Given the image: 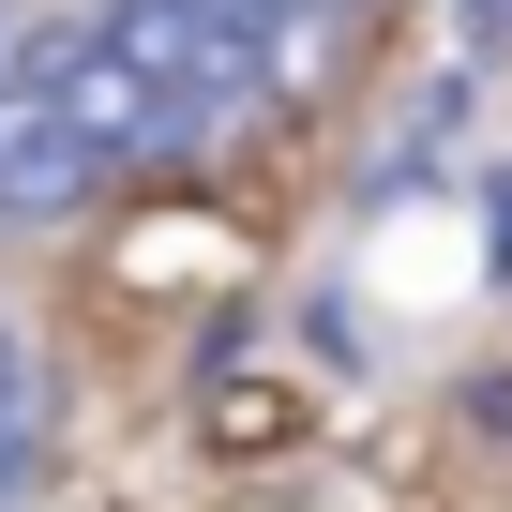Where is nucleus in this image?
Wrapping results in <instances>:
<instances>
[{
  "mask_svg": "<svg viewBox=\"0 0 512 512\" xmlns=\"http://www.w3.org/2000/svg\"><path fill=\"white\" fill-rule=\"evenodd\" d=\"M106 181H121V166L91 151V121L16 61V76H0V211H16V226H61V211L106 196Z\"/></svg>",
  "mask_w": 512,
  "mask_h": 512,
  "instance_id": "nucleus-1",
  "label": "nucleus"
},
{
  "mask_svg": "<svg viewBox=\"0 0 512 512\" xmlns=\"http://www.w3.org/2000/svg\"><path fill=\"white\" fill-rule=\"evenodd\" d=\"M0 452H46V362L16 347V317H0Z\"/></svg>",
  "mask_w": 512,
  "mask_h": 512,
  "instance_id": "nucleus-2",
  "label": "nucleus"
},
{
  "mask_svg": "<svg viewBox=\"0 0 512 512\" xmlns=\"http://www.w3.org/2000/svg\"><path fill=\"white\" fill-rule=\"evenodd\" d=\"M31 482H46V452H0V512H31Z\"/></svg>",
  "mask_w": 512,
  "mask_h": 512,
  "instance_id": "nucleus-3",
  "label": "nucleus"
},
{
  "mask_svg": "<svg viewBox=\"0 0 512 512\" xmlns=\"http://www.w3.org/2000/svg\"><path fill=\"white\" fill-rule=\"evenodd\" d=\"M16 61H31V16H16V0H0V76H16Z\"/></svg>",
  "mask_w": 512,
  "mask_h": 512,
  "instance_id": "nucleus-4",
  "label": "nucleus"
}]
</instances>
